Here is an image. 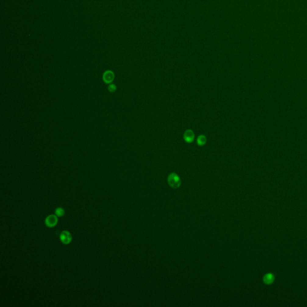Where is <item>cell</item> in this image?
Returning a JSON list of instances; mask_svg holds the SVG:
<instances>
[{"mask_svg":"<svg viewBox=\"0 0 307 307\" xmlns=\"http://www.w3.org/2000/svg\"><path fill=\"white\" fill-rule=\"evenodd\" d=\"M113 77H114L113 73L110 71H107L103 76L104 80L105 81V82L108 84L111 82L113 80Z\"/></svg>","mask_w":307,"mask_h":307,"instance_id":"cell-5","label":"cell"},{"mask_svg":"<svg viewBox=\"0 0 307 307\" xmlns=\"http://www.w3.org/2000/svg\"><path fill=\"white\" fill-rule=\"evenodd\" d=\"M72 236L68 231H63L60 235V240L64 244H69L71 242Z\"/></svg>","mask_w":307,"mask_h":307,"instance_id":"cell-2","label":"cell"},{"mask_svg":"<svg viewBox=\"0 0 307 307\" xmlns=\"http://www.w3.org/2000/svg\"><path fill=\"white\" fill-rule=\"evenodd\" d=\"M58 223V218L56 216L50 215L46 217L45 220V224L49 227H54Z\"/></svg>","mask_w":307,"mask_h":307,"instance_id":"cell-3","label":"cell"},{"mask_svg":"<svg viewBox=\"0 0 307 307\" xmlns=\"http://www.w3.org/2000/svg\"><path fill=\"white\" fill-rule=\"evenodd\" d=\"M167 181L169 185L173 188H177L181 185V179L175 173H172L169 175Z\"/></svg>","mask_w":307,"mask_h":307,"instance_id":"cell-1","label":"cell"},{"mask_svg":"<svg viewBox=\"0 0 307 307\" xmlns=\"http://www.w3.org/2000/svg\"><path fill=\"white\" fill-rule=\"evenodd\" d=\"M206 141H207L206 137L204 135H200L197 139L198 145L200 146L205 145V144L206 143Z\"/></svg>","mask_w":307,"mask_h":307,"instance_id":"cell-7","label":"cell"},{"mask_svg":"<svg viewBox=\"0 0 307 307\" xmlns=\"http://www.w3.org/2000/svg\"><path fill=\"white\" fill-rule=\"evenodd\" d=\"M195 133L191 130H187L184 134V139L187 143H192L195 140Z\"/></svg>","mask_w":307,"mask_h":307,"instance_id":"cell-4","label":"cell"},{"mask_svg":"<svg viewBox=\"0 0 307 307\" xmlns=\"http://www.w3.org/2000/svg\"><path fill=\"white\" fill-rule=\"evenodd\" d=\"M109 89L110 91H114L116 90V87L114 85H110L109 87Z\"/></svg>","mask_w":307,"mask_h":307,"instance_id":"cell-9","label":"cell"},{"mask_svg":"<svg viewBox=\"0 0 307 307\" xmlns=\"http://www.w3.org/2000/svg\"><path fill=\"white\" fill-rule=\"evenodd\" d=\"M274 281V276L272 273H267L263 277V281L266 284H270Z\"/></svg>","mask_w":307,"mask_h":307,"instance_id":"cell-6","label":"cell"},{"mask_svg":"<svg viewBox=\"0 0 307 307\" xmlns=\"http://www.w3.org/2000/svg\"><path fill=\"white\" fill-rule=\"evenodd\" d=\"M65 211L64 209L62 208H58L55 210V214L58 217H62L64 215Z\"/></svg>","mask_w":307,"mask_h":307,"instance_id":"cell-8","label":"cell"}]
</instances>
